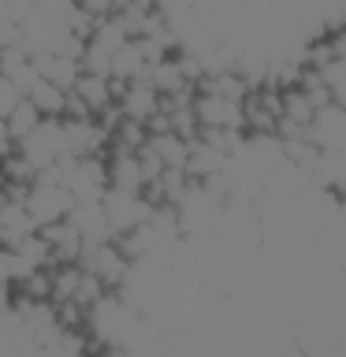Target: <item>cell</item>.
I'll use <instances>...</instances> for the list:
<instances>
[{
  "mask_svg": "<svg viewBox=\"0 0 346 357\" xmlns=\"http://www.w3.org/2000/svg\"><path fill=\"white\" fill-rule=\"evenodd\" d=\"M15 153L27 160L33 172H41V167H52L60 164L67 153V142H63V119H38V127H33L27 138L15 142Z\"/></svg>",
  "mask_w": 346,
  "mask_h": 357,
  "instance_id": "cell-1",
  "label": "cell"
},
{
  "mask_svg": "<svg viewBox=\"0 0 346 357\" xmlns=\"http://www.w3.org/2000/svg\"><path fill=\"white\" fill-rule=\"evenodd\" d=\"M100 208H105V220H108L112 238H119V234H127V231L138 227V223L149 220L153 201L145 197V190H138V194H130V190H105Z\"/></svg>",
  "mask_w": 346,
  "mask_h": 357,
  "instance_id": "cell-2",
  "label": "cell"
},
{
  "mask_svg": "<svg viewBox=\"0 0 346 357\" xmlns=\"http://www.w3.org/2000/svg\"><path fill=\"white\" fill-rule=\"evenodd\" d=\"M22 205H27L33 227H45V223L67 220V212L75 208V197L67 194V186L45 183V178L33 175V183L27 186V194H22Z\"/></svg>",
  "mask_w": 346,
  "mask_h": 357,
  "instance_id": "cell-3",
  "label": "cell"
},
{
  "mask_svg": "<svg viewBox=\"0 0 346 357\" xmlns=\"http://www.w3.org/2000/svg\"><path fill=\"white\" fill-rule=\"evenodd\" d=\"M78 264H82L86 272L93 275L100 287H108V290H119L123 279H127V272H130V261H127V253L116 245V238L97 242V245H89V250H82V261H78Z\"/></svg>",
  "mask_w": 346,
  "mask_h": 357,
  "instance_id": "cell-4",
  "label": "cell"
},
{
  "mask_svg": "<svg viewBox=\"0 0 346 357\" xmlns=\"http://www.w3.org/2000/svg\"><path fill=\"white\" fill-rule=\"evenodd\" d=\"M116 108L123 119H134L142 127H149V119L160 116V93L145 78H134V82L116 86Z\"/></svg>",
  "mask_w": 346,
  "mask_h": 357,
  "instance_id": "cell-5",
  "label": "cell"
},
{
  "mask_svg": "<svg viewBox=\"0 0 346 357\" xmlns=\"http://www.w3.org/2000/svg\"><path fill=\"white\" fill-rule=\"evenodd\" d=\"M63 119V142L71 156H100L108 145V130L97 116H60Z\"/></svg>",
  "mask_w": 346,
  "mask_h": 357,
  "instance_id": "cell-6",
  "label": "cell"
},
{
  "mask_svg": "<svg viewBox=\"0 0 346 357\" xmlns=\"http://www.w3.org/2000/svg\"><path fill=\"white\" fill-rule=\"evenodd\" d=\"M197 127H220V130H246L242 127V100H227L216 93H194L190 100Z\"/></svg>",
  "mask_w": 346,
  "mask_h": 357,
  "instance_id": "cell-7",
  "label": "cell"
},
{
  "mask_svg": "<svg viewBox=\"0 0 346 357\" xmlns=\"http://www.w3.org/2000/svg\"><path fill=\"white\" fill-rule=\"evenodd\" d=\"M306 142H313L317 149H343L346 145V112L343 105H324L313 112L309 127H306Z\"/></svg>",
  "mask_w": 346,
  "mask_h": 357,
  "instance_id": "cell-8",
  "label": "cell"
},
{
  "mask_svg": "<svg viewBox=\"0 0 346 357\" xmlns=\"http://www.w3.org/2000/svg\"><path fill=\"white\" fill-rule=\"evenodd\" d=\"M41 238L49 245V261L52 264H78L82 261V238H78V231L71 227V220H56V223H45Z\"/></svg>",
  "mask_w": 346,
  "mask_h": 357,
  "instance_id": "cell-9",
  "label": "cell"
},
{
  "mask_svg": "<svg viewBox=\"0 0 346 357\" xmlns=\"http://www.w3.org/2000/svg\"><path fill=\"white\" fill-rule=\"evenodd\" d=\"M67 220H71V227L78 231V238H82V250H89V245H97V242H108V238H112L100 201H86V205H75L71 212H67Z\"/></svg>",
  "mask_w": 346,
  "mask_h": 357,
  "instance_id": "cell-10",
  "label": "cell"
},
{
  "mask_svg": "<svg viewBox=\"0 0 346 357\" xmlns=\"http://www.w3.org/2000/svg\"><path fill=\"white\" fill-rule=\"evenodd\" d=\"M145 82H149L160 97H179V93H194V82H186L183 67H179L175 56H164L145 67Z\"/></svg>",
  "mask_w": 346,
  "mask_h": 357,
  "instance_id": "cell-11",
  "label": "cell"
},
{
  "mask_svg": "<svg viewBox=\"0 0 346 357\" xmlns=\"http://www.w3.org/2000/svg\"><path fill=\"white\" fill-rule=\"evenodd\" d=\"M105 178H108V190H130V194H138V190L145 186L138 153L112 149V160H105Z\"/></svg>",
  "mask_w": 346,
  "mask_h": 357,
  "instance_id": "cell-12",
  "label": "cell"
},
{
  "mask_svg": "<svg viewBox=\"0 0 346 357\" xmlns=\"http://www.w3.org/2000/svg\"><path fill=\"white\" fill-rule=\"evenodd\" d=\"M145 67H149V63H145L142 45L130 38V41L108 60V78H112L116 86H123V82H134V78H145Z\"/></svg>",
  "mask_w": 346,
  "mask_h": 357,
  "instance_id": "cell-13",
  "label": "cell"
},
{
  "mask_svg": "<svg viewBox=\"0 0 346 357\" xmlns=\"http://www.w3.org/2000/svg\"><path fill=\"white\" fill-rule=\"evenodd\" d=\"M27 100L38 108L41 119H60L63 108H67V89H60V86H52V82H45V78H38V82H33V89L27 93Z\"/></svg>",
  "mask_w": 346,
  "mask_h": 357,
  "instance_id": "cell-14",
  "label": "cell"
},
{
  "mask_svg": "<svg viewBox=\"0 0 346 357\" xmlns=\"http://www.w3.org/2000/svg\"><path fill=\"white\" fill-rule=\"evenodd\" d=\"M38 119H41V116H38V108H33L27 97H19L15 105L8 108V116H4V127H8L11 145H15L19 138H27V134H30L33 127H38Z\"/></svg>",
  "mask_w": 346,
  "mask_h": 357,
  "instance_id": "cell-15",
  "label": "cell"
},
{
  "mask_svg": "<svg viewBox=\"0 0 346 357\" xmlns=\"http://www.w3.org/2000/svg\"><path fill=\"white\" fill-rule=\"evenodd\" d=\"M71 4L82 11V15H89V19H105V15L116 11V0H71Z\"/></svg>",
  "mask_w": 346,
  "mask_h": 357,
  "instance_id": "cell-16",
  "label": "cell"
},
{
  "mask_svg": "<svg viewBox=\"0 0 346 357\" xmlns=\"http://www.w3.org/2000/svg\"><path fill=\"white\" fill-rule=\"evenodd\" d=\"M0 283H8V250L0 245Z\"/></svg>",
  "mask_w": 346,
  "mask_h": 357,
  "instance_id": "cell-17",
  "label": "cell"
},
{
  "mask_svg": "<svg viewBox=\"0 0 346 357\" xmlns=\"http://www.w3.org/2000/svg\"><path fill=\"white\" fill-rule=\"evenodd\" d=\"M0 190H4V172H0Z\"/></svg>",
  "mask_w": 346,
  "mask_h": 357,
  "instance_id": "cell-18",
  "label": "cell"
}]
</instances>
